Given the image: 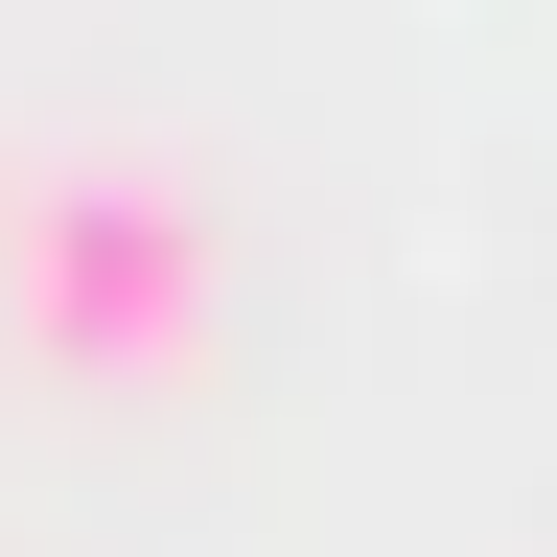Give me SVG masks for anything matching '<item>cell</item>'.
<instances>
[{"label": "cell", "mask_w": 557, "mask_h": 557, "mask_svg": "<svg viewBox=\"0 0 557 557\" xmlns=\"http://www.w3.org/2000/svg\"><path fill=\"white\" fill-rule=\"evenodd\" d=\"M0 278H24V348H47V372H186V348H209V186L47 163Z\"/></svg>", "instance_id": "cell-1"}]
</instances>
